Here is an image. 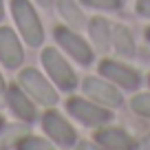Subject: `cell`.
Here are the masks:
<instances>
[{"label": "cell", "instance_id": "14", "mask_svg": "<svg viewBox=\"0 0 150 150\" xmlns=\"http://www.w3.org/2000/svg\"><path fill=\"white\" fill-rule=\"evenodd\" d=\"M57 7H60V13L64 16V20L71 24V27H75V29L84 27V13L75 7L73 0H60V5H57Z\"/></svg>", "mask_w": 150, "mask_h": 150}, {"label": "cell", "instance_id": "6", "mask_svg": "<svg viewBox=\"0 0 150 150\" xmlns=\"http://www.w3.org/2000/svg\"><path fill=\"white\" fill-rule=\"evenodd\" d=\"M84 93L88 95L93 102L102 104V106H108V108H117L122 106V93H119L115 86L106 84V82L97 80V77H86L84 80Z\"/></svg>", "mask_w": 150, "mask_h": 150}, {"label": "cell", "instance_id": "3", "mask_svg": "<svg viewBox=\"0 0 150 150\" xmlns=\"http://www.w3.org/2000/svg\"><path fill=\"white\" fill-rule=\"evenodd\" d=\"M18 80H20V84H22V88L27 91L35 102L42 104V106H53V104L57 102V93L53 91V86L49 84L35 69H24Z\"/></svg>", "mask_w": 150, "mask_h": 150}, {"label": "cell", "instance_id": "12", "mask_svg": "<svg viewBox=\"0 0 150 150\" xmlns=\"http://www.w3.org/2000/svg\"><path fill=\"white\" fill-rule=\"evenodd\" d=\"M112 47H115V51H117L119 55H124V57L135 55V40H132L130 31H128L126 27L117 24V27L112 29Z\"/></svg>", "mask_w": 150, "mask_h": 150}, {"label": "cell", "instance_id": "23", "mask_svg": "<svg viewBox=\"0 0 150 150\" xmlns=\"http://www.w3.org/2000/svg\"><path fill=\"white\" fill-rule=\"evenodd\" d=\"M2 128H5V122H2V117H0V130H2Z\"/></svg>", "mask_w": 150, "mask_h": 150}, {"label": "cell", "instance_id": "18", "mask_svg": "<svg viewBox=\"0 0 150 150\" xmlns=\"http://www.w3.org/2000/svg\"><path fill=\"white\" fill-rule=\"evenodd\" d=\"M137 13L144 16V18H150V0H139L137 2Z\"/></svg>", "mask_w": 150, "mask_h": 150}, {"label": "cell", "instance_id": "9", "mask_svg": "<svg viewBox=\"0 0 150 150\" xmlns=\"http://www.w3.org/2000/svg\"><path fill=\"white\" fill-rule=\"evenodd\" d=\"M0 62L7 69H18L22 64V47L11 29H0Z\"/></svg>", "mask_w": 150, "mask_h": 150}, {"label": "cell", "instance_id": "19", "mask_svg": "<svg viewBox=\"0 0 150 150\" xmlns=\"http://www.w3.org/2000/svg\"><path fill=\"white\" fill-rule=\"evenodd\" d=\"M7 93H9V91H7V86H5V80H2V75H0V108L7 104Z\"/></svg>", "mask_w": 150, "mask_h": 150}, {"label": "cell", "instance_id": "16", "mask_svg": "<svg viewBox=\"0 0 150 150\" xmlns=\"http://www.w3.org/2000/svg\"><path fill=\"white\" fill-rule=\"evenodd\" d=\"M20 148H24V150H49L51 148V144L49 141H44V139H40V137H27L24 141H20Z\"/></svg>", "mask_w": 150, "mask_h": 150}, {"label": "cell", "instance_id": "5", "mask_svg": "<svg viewBox=\"0 0 150 150\" xmlns=\"http://www.w3.org/2000/svg\"><path fill=\"white\" fill-rule=\"evenodd\" d=\"M55 40L60 42V47L64 49L71 57H75L80 64H88V62L93 60V51L88 49V44H86L77 33L69 31V29H64V27H55Z\"/></svg>", "mask_w": 150, "mask_h": 150}, {"label": "cell", "instance_id": "15", "mask_svg": "<svg viewBox=\"0 0 150 150\" xmlns=\"http://www.w3.org/2000/svg\"><path fill=\"white\" fill-rule=\"evenodd\" d=\"M132 110L141 117H150V93H144V95H137L132 99Z\"/></svg>", "mask_w": 150, "mask_h": 150}, {"label": "cell", "instance_id": "17", "mask_svg": "<svg viewBox=\"0 0 150 150\" xmlns=\"http://www.w3.org/2000/svg\"><path fill=\"white\" fill-rule=\"evenodd\" d=\"M82 2L95 9H119L122 7V0H82Z\"/></svg>", "mask_w": 150, "mask_h": 150}, {"label": "cell", "instance_id": "22", "mask_svg": "<svg viewBox=\"0 0 150 150\" xmlns=\"http://www.w3.org/2000/svg\"><path fill=\"white\" fill-rule=\"evenodd\" d=\"M0 20H2V0H0Z\"/></svg>", "mask_w": 150, "mask_h": 150}, {"label": "cell", "instance_id": "25", "mask_svg": "<svg viewBox=\"0 0 150 150\" xmlns=\"http://www.w3.org/2000/svg\"><path fill=\"white\" fill-rule=\"evenodd\" d=\"M148 82H150V77H148Z\"/></svg>", "mask_w": 150, "mask_h": 150}, {"label": "cell", "instance_id": "24", "mask_svg": "<svg viewBox=\"0 0 150 150\" xmlns=\"http://www.w3.org/2000/svg\"><path fill=\"white\" fill-rule=\"evenodd\" d=\"M146 38H148V40H150V29H148V31H146Z\"/></svg>", "mask_w": 150, "mask_h": 150}, {"label": "cell", "instance_id": "1", "mask_svg": "<svg viewBox=\"0 0 150 150\" xmlns=\"http://www.w3.org/2000/svg\"><path fill=\"white\" fill-rule=\"evenodd\" d=\"M11 11H13L16 24H18L22 38L27 40V44L40 47V42L44 40V33H42L40 18H38L35 9L31 7V2L29 0H11Z\"/></svg>", "mask_w": 150, "mask_h": 150}, {"label": "cell", "instance_id": "13", "mask_svg": "<svg viewBox=\"0 0 150 150\" xmlns=\"http://www.w3.org/2000/svg\"><path fill=\"white\" fill-rule=\"evenodd\" d=\"M88 29H91V40H93V44L99 51H106V49L110 47V27H108V22L102 20V18H95L93 22L88 24Z\"/></svg>", "mask_w": 150, "mask_h": 150}, {"label": "cell", "instance_id": "20", "mask_svg": "<svg viewBox=\"0 0 150 150\" xmlns=\"http://www.w3.org/2000/svg\"><path fill=\"white\" fill-rule=\"evenodd\" d=\"M141 148H148V150H150V135L144 137V141H141Z\"/></svg>", "mask_w": 150, "mask_h": 150}, {"label": "cell", "instance_id": "7", "mask_svg": "<svg viewBox=\"0 0 150 150\" xmlns=\"http://www.w3.org/2000/svg\"><path fill=\"white\" fill-rule=\"evenodd\" d=\"M42 126H44V130H47V135L51 137V139H55L60 146H73L75 139H77L73 126H71L62 115H57V112H53V110H49L42 117Z\"/></svg>", "mask_w": 150, "mask_h": 150}, {"label": "cell", "instance_id": "8", "mask_svg": "<svg viewBox=\"0 0 150 150\" xmlns=\"http://www.w3.org/2000/svg\"><path fill=\"white\" fill-rule=\"evenodd\" d=\"M104 77L112 82V84L122 86L126 91H135L139 86V75H137L135 69H128L126 64H119V62H110V60H104L102 66H99Z\"/></svg>", "mask_w": 150, "mask_h": 150}, {"label": "cell", "instance_id": "2", "mask_svg": "<svg viewBox=\"0 0 150 150\" xmlns=\"http://www.w3.org/2000/svg\"><path fill=\"white\" fill-rule=\"evenodd\" d=\"M42 64L44 69L49 71L51 80L60 86L62 91H73L75 84H77V77H75L73 69L69 66V62L55 51V49H44L42 53Z\"/></svg>", "mask_w": 150, "mask_h": 150}, {"label": "cell", "instance_id": "10", "mask_svg": "<svg viewBox=\"0 0 150 150\" xmlns=\"http://www.w3.org/2000/svg\"><path fill=\"white\" fill-rule=\"evenodd\" d=\"M7 104L13 108V112L22 119V122H33V119H35V108H33V104L24 97V93L20 88H16V86L9 88V93H7Z\"/></svg>", "mask_w": 150, "mask_h": 150}, {"label": "cell", "instance_id": "11", "mask_svg": "<svg viewBox=\"0 0 150 150\" xmlns=\"http://www.w3.org/2000/svg\"><path fill=\"white\" fill-rule=\"evenodd\" d=\"M95 139L99 141V146L104 148H110V150H126L132 146L130 137L122 130V128H104V130L97 132Z\"/></svg>", "mask_w": 150, "mask_h": 150}, {"label": "cell", "instance_id": "4", "mask_svg": "<svg viewBox=\"0 0 150 150\" xmlns=\"http://www.w3.org/2000/svg\"><path fill=\"white\" fill-rule=\"evenodd\" d=\"M66 110L73 115L77 122L86 124V126H102V124L110 122V110L97 106V104H91L86 99H69L66 102Z\"/></svg>", "mask_w": 150, "mask_h": 150}, {"label": "cell", "instance_id": "21", "mask_svg": "<svg viewBox=\"0 0 150 150\" xmlns=\"http://www.w3.org/2000/svg\"><path fill=\"white\" fill-rule=\"evenodd\" d=\"M38 2H40L42 7H49V5H51V0H38Z\"/></svg>", "mask_w": 150, "mask_h": 150}]
</instances>
